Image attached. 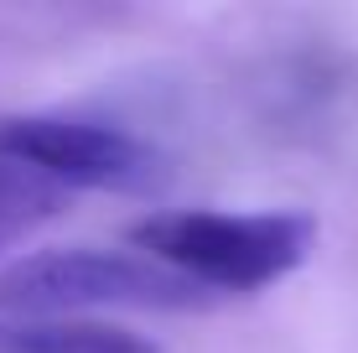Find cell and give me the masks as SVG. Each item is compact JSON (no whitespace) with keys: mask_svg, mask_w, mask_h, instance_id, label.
Returning a JSON list of instances; mask_svg holds the SVG:
<instances>
[{"mask_svg":"<svg viewBox=\"0 0 358 353\" xmlns=\"http://www.w3.org/2000/svg\"><path fill=\"white\" fill-rule=\"evenodd\" d=\"M130 245L151 260L182 271L187 281L218 291H260L286 281L317 245L312 213H213L171 208L130 224Z\"/></svg>","mask_w":358,"mask_h":353,"instance_id":"cell-1","label":"cell"},{"mask_svg":"<svg viewBox=\"0 0 358 353\" xmlns=\"http://www.w3.org/2000/svg\"><path fill=\"white\" fill-rule=\"evenodd\" d=\"M218 291L187 281L182 271L141 250H42L0 275V312L10 322H52L68 312H197L213 307Z\"/></svg>","mask_w":358,"mask_h":353,"instance_id":"cell-2","label":"cell"},{"mask_svg":"<svg viewBox=\"0 0 358 353\" xmlns=\"http://www.w3.org/2000/svg\"><path fill=\"white\" fill-rule=\"evenodd\" d=\"M0 161L36 166L63 187H99L125 198H156L171 161L125 125L78 115H0Z\"/></svg>","mask_w":358,"mask_h":353,"instance_id":"cell-3","label":"cell"},{"mask_svg":"<svg viewBox=\"0 0 358 353\" xmlns=\"http://www.w3.org/2000/svg\"><path fill=\"white\" fill-rule=\"evenodd\" d=\"M0 353H162V343L115 322H6Z\"/></svg>","mask_w":358,"mask_h":353,"instance_id":"cell-4","label":"cell"},{"mask_svg":"<svg viewBox=\"0 0 358 353\" xmlns=\"http://www.w3.org/2000/svg\"><path fill=\"white\" fill-rule=\"evenodd\" d=\"M73 187L52 182L36 166H21V161H0V254L21 239H31L42 224H52L57 213L68 208Z\"/></svg>","mask_w":358,"mask_h":353,"instance_id":"cell-5","label":"cell"}]
</instances>
